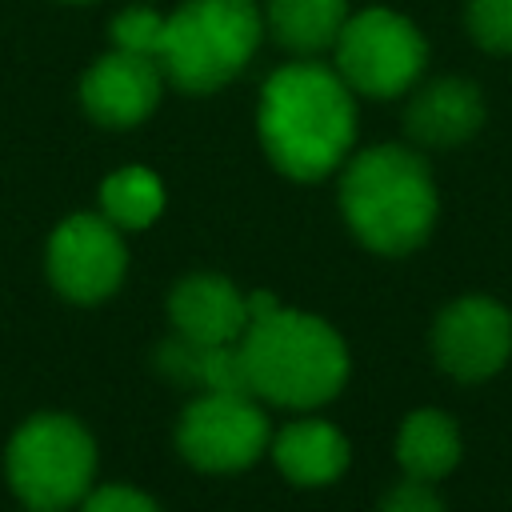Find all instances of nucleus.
I'll list each match as a JSON object with an SVG mask.
<instances>
[{
  "instance_id": "nucleus-13",
  "label": "nucleus",
  "mask_w": 512,
  "mask_h": 512,
  "mask_svg": "<svg viewBox=\"0 0 512 512\" xmlns=\"http://www.w3.org/2000/svg\"><path fill=\"white\" fill-rule=\"evenodd\" d=\"M268 452L276 460V468L284 472L288 484L296 488H324V484H336L352 460V448L344 440V432L328 420H292L284 424L272 440H268Z\"/></svg>"
},
{
  "instance_id": "nucleus-16",
  "label": "nucleus",
  "mask_w": 512,
  "mask_h": 512,
  "mask_svg": "<svg viewBox=\"0 0 512 512\" xmlns=\"http://www.w3.org/2000/svg\"><path fill=\"white\" fill-rule=\"evenodd\" d=\"M100 212L120 232H140L164 212V184L152 168H120L100 184Z\"/></svg>"
},
{
  "instance_id": "nucleus-22",
  "label": "nucleus",
  "mask_w": 512,
  "mask_h": 512,
  "mask_svg": "<svg viewBox=\"0 0 512 512\" xmlns=\"http://www.w3.org/2000/svg\"><path fill=\"white\" fill-rule=\"evenodd\" d=\"M28 512H64V508H28Z\"/></svg>"
},
{
  "instance_id": "nucleus-21",
  "label": "nucleus",
  "mask_w": 512,
  "mask_h": 512,
  "mask_svg": "<svg viewBox=\"0 0 512 512\" xmlns=\"http://www.w3.org/2000/svg\"><path fill=\"white\" fill-rule=\"evenodd\" d=\"M376 512H444V500H440V492L428 480L404 476L400 484H392L384 492V500H380Z\"/></svg>"
},
{
  "instance_id": "nucleus-5",
  "label": "nucleus",
  "mask_w": 512,
  "mask_h": 512,
  "mask_svg": "<svg viewBox=\"0 0 512 512\" xmlns=\"http://www.w3.org/2000/svg\"><path fill=\"white\" fill-rule=\"evenodd\" d=\"M4 476L24 508H68L92 492L96 440L68 412H36L12 432Z\"/></svg>"
},
{
  "instance_id": "nucleus-7",
  "label": "nucleus",
  "mask_w": 512,
  "mask_h": 512,
  "mask_svg": "<svg viewBox=\"0 0 512 512\" xmlns=\"http://www.w3.org/2000/svg\"><path fill=\"white\" fill-rule=\"evenodd\" d=\"M268 440L260 400L240 392H196L176 424V448L200 472H244L268 452Z\"/></svg>"
},
{
  "instance_id": "nucleus-14",
  "label": "nucleus",
  "mask_w": 512,
  "mask_h": 512,
  "mask_svg": "<svg viewBox=\"0 0 512 512\" xmlns=\"http://www.w3.org/2000/svg\"><path fill=\"white\" fill-rule=\"evenodd\" d=\"M460 428L448 412L440 408H416L400 420L396 432V460L404 468V476L416 480H444L456 464H460Z\"/></svg>"
},
{
  "instance_id": "nucleus-20",
  "label": "nucleus",
  "mask_w": 512,
  "mask_h": 512,
  "mask_svg": "<svg viewBox=\"0 0 512 512\" xmlns=\"http://www.w3.org/2000/svg\"><path fill=\"white\" fill-rule=\"evenodd\" d=\"M80 512H160V504L132 484H104L80 500Z\"/></svg>"
},
{
  "instance_id": "nucleus-10",
  "label": "nucleus",
  "mask_w": 512,
  "mask_h": 512,
  "mask_svg": "<svg viewBox=\"0 0 512 512\" xmlns=\"http://www.w3.org/2000/svg\"><path fill=\"white\" fill-rule=\"evenodd\" d=\"M160 84H164V72L152 56L116 48L84 72L80 100L96 124L132 128V124L148 120V112L160 104Z\"/></svg>"
},
{
  "instance_id": "nucleus-15",
  "label": "nucleus",
  "mask_w": 512,
  "mask_h": 512,
  "mask_svg": "<svg viewBox=\"0 0 512 512\" xmlns=\"http://www.w3.org/2000/svg\"><path fill=\"white\" fill-rule=\"evenodd\" d=\"M344 20H348V0H268L272 36L296 56H316L332 48Z\"/></svg>"
},
{
  "instance_id": "nucleus-6",
  "label": "nucleus",
  "mask_w": 512,
  "mask_h": 512,
  "mask_svg": "<svg viewBox=\"0 0 512 512\" xmlns=\"http://www.w3.org/2000/svg\"><path fill=\"white\" fill-rule=\"evenodd\" d=\"M332 48H336L340 80L352 92L376 96V100L408 92L428 64L424 36L408 16L392 8H364L348 16Z\"/></svg>"
},
{
  "instance_id": "nucleus-8",
  "label": "nucleus",
  "mask_w": 512,
  "mask_h": 512,
  "mask_svg": "<svg viewBox=\"0 0 512 512\" xmlns=\"http://www.w3.org/2000/svg\"><path fill=\"white\" fill-rule=\"evenodd\" d=\"M44 268L52 288L72 304H100L108 300L128 272V248L120 228L100 212L64 216L44 252Z\"/></svg>"
},
{
  "instance_id": "nucleus-17",
  "label": "nucleus",
  "mask_w": 512,
  "mask_h": 512,
  "mask_svg": "<svg viewBox=\"0 0 512 512\" xmlns=\"http://www.w3.org/2000/svg\"><path fill=\"white\" fill-rule=\"evenodd\" d=\"M468 32L484 52H512V0H468Z\"/></svg>"
},
{
  "instance_id": "nucleus-4",
  "label": "nucleus",
  "mask_w": 512,
  "mask_h": 512,
  "mask_svg": "<svg viewBox=\"0 0 512 512\" xmlns=\"http://www.w3.org/2000/svg\"><path fill=\"white\" fill-rule=\"evenodd\" d=\"M260 44V12L252 0H184L164 16L160 72L184 92H216Z\"/></svg>"
},
{
  "instance_id": "nucleus-12",
  "label": "nucleus",
  "mask_w": 512,
  "mask_h": 512,
  "mask_svg": "<svg viewBox=\"0 0 512 512\" xmlns=\"http://www.w3.org/2000/svg\"><path fill=\"white\" fill-rule=\"evenodd\" d=\"M484 124V96L464 76H436L428 80L404 112V128L424 148H460Z\"/></svg>"
},
{
  "instance_id": "nucleus-1",
  "label": "nucleus",
  "mask_w": 512,
  "mask_h": 512,
  "mask_svg": "<svg viewBox=\"0 0 512 512\" xmlns=\"http://www.w3.org/2000/svg\"><path fill=\"white\" fill-rule=\"evenodd\" d=\"M268 160L292 180H324L336 172L356 140V104L340 72L300 60L264 80L256 112Z\"/></svg>"
},
{
  "instance_id": "nucleus-11",
  "label": "nucleus",
  "mask_w": 512,
  "mask_h": 512,
  "mask_svg": "<svg viewBox=\"0 0 512 512\" xmlns=\"http://www.w3.org/2000/svg\"><path fill=\"white\" fill-rule=\"evenodd\" d=\"M168 320H172V332L196 344H236L248 328V304L228 276L192 272L172 284Z\"/></svg>"
},
{
  "instance_id": "nucleus-19",
  "label": "nucleus",
  "mask_w": 512,
  "mask_h": 512,
  "mask_svg": "<svg viewBox=\"0 0 512 512\" xmlns=\"http://www.w3.org/2000/svg\"><path fill=\"white\" fill-rule=\"evenodd\" d=\"M200 360H204V344L172 332L168 340L156 344V368L176 384V388H200Z\"/></svg>"
},
{
  "instance_id": "nucleus-9",
  "label": "nucleus",
  "mask_w": 512,
  "mask_h": 512,
  "mask_svg": "<svg viewBox=\"0 0 512 512\" xmlns=\"http://www.w3.org/2000/svg\"><path fill=\"white\" fill-rule=\"evenodd\" d=\"M512 356V312L492 296H460L432 320V360L460 384L496 376Z\"/></svg>"
},
{
  "instance_id": "nucleus-18",
  "label": "nucleus",
  "mask_w": 512,
  "mask_h": 512,
  "mask_svg": "<svg viewBox=\"0 0 512 512\" xmlns=\"http://www.w3.org/2000/svg\"><path fill=\"white\" fill-rule=\"evenodd\" d=\"M112 40L116 48H128V52H144V56H160V40H164V16L136 4V8H124L116 20H112Z\"/></svg>"
},
{
  "instance_id": "nucleus-2",
  "label": "nucleus",
  "mask_w": 512,
  "mask_h": 512,
  "mask_svg": "<svg viewBox=\"0 0 512 512\" xmlns=\"http://www.w3.org/2000/svg\"><path fill=\"white\" fill-rule=\"evenodd\" d=\"M340 212L368 252H416L432 236L440 212L428 160L404 144H376L356 152L340 176Z\"/></svg>"
},
{
  "instance_id": "nucleus-3",
  "label": "nucleus",
  "mask_w": 512,
  "mask_h": 512,
  "mask_svg": "<svg viewBox=\"0 0 512 512\" xmlns=\"http://www.w3.org/2000/svg\"><path fill=\"white\" fill-rule=\"evenodd\" d=\"M240 356L252 396L296 412L320 408L340 396L352 368L344 336L324 316L284 304L248 320L240 336Z\"/></svg>"
}]
</instances>
